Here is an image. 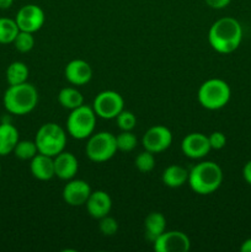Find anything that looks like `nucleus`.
Masks as SVG:
<instances>
[{"label": "nucleus", "instance_id": "15", "mask_svg": "<svg viewBox=\"0 0 251 252\" xmlns=\"http://www.w3.org/2000/svg\"><path fill=\"white\" fill-rule=\"evenodd\" d=\"M86 209L88 213L90 214L93 218L101 219L103 217L108 216L112 208V199H111L110 194L105 191H94L89 196L88 201H86Z\"/></svg>", "mask_w": 251, "mask_h": 252}, {"label": "nucleus", "instance_id": "27", "mask_svg": "<svg viewBox=\"0 0 251 252\" xmlns=\"http://www.w3.org/2000/svg\"><path fill=\"white\" fill-rule=\"evenodd\" d=\"M134 165L140 172H150L155 167L154 154L148 150L139 153L138 157L135 158Z\"/></svg>", "mask_w": 251, "mask_h": 252}, {"label": "nucleus", "instance_id": "34", "mask_svg": "<svg viewBox=\"0 0 251 252\" xmlns=\"http://www.w3.org/2000/svg\"><path fill=\"white\" fill-rule=\"evenodd\" d=\"M12 2H14V0H0V9H9L12 5Z\"/></svg>", "mask_w": 251, "mask_h": 252}, {"label": "nucleus", "instance_id": "26", "mask_svg": "<svg viewBox=\"0 0 251 252\" xmlns=\"http://www.w3.org/2000/svg\"><path fill=\"white\" fill-rule=\"evenodd\" d=\"M117 149L121 152H132L137 147V137L132 133V130H122V133L116 137Z\"/></svg>", "mask_w": 251, "mask_h": 252}, {"label": "nucleus", "instance_id": "2", "mask_svg": "<svg viewBox=\"0 0 251 252\" xmlns=\"http://www.w3.org/2000/svg\"><path fill=\"white\" fill-rule=\"evenodd\" d=\"M187 182L196 193L211 194L220 187L223 182V171L214 161L199 162L188 171Z\"/></svg>", "mask_w": 251, "mask_h": 252}, {"label": "nucleus", "instance_id": "10", "mask_svg": "<svg viewBox=\"0 0 251 252\" xmlns=\"http://www.w3.org/2000/svg\"><path fill=\"white\" fill-rule=\"evenodd\" d=\"M191 249L188 236L179 230L164 231L154 240L157 252H187Z\"/></svg>", "mask_w": 251, "mask_h": 252}, {"label": "nucleus", "instance_id": "31", "mask_svg": "<svg viewBox=\"0 0 251 252\" xmlns=\"http://www.w3.org/2000/svg\"><path fill=\"white\" fill-rule=\"evenodd\" d=\"M204 1H206V4L208 5L209 7H212V9L219 10L228 6V5L230 4L231 0H204Z\"/></svg>", "mask_w": 251, "mask_h": 252}, {"label": "nucleus", "instance_id": "18", "mask_svg": "<svg viewBox=\"0 0 251 252\" xmlns=\"http://www.w3.org/2000/svg\"><path fill=\"white\" fill-rule=\"evenodd\" d=\"M19 140L16 127L9 122H2L0 125V157L11 154Z\"/></svg>", "mask_w": 251, "mask_h": 252}, {"label": "nucleus", "instance_id": "1", "mask_svg": "<svg viewBox=\"0 0 251 252\" xmlns=\"http://www.w3.org/2000/svg\"><path fill=\"white\" fill-rule=\"evenodd\" d=\"M208 41L212 48L218 53H233L243 41V27L234 17H221L209 29Z\"/></svg>", "mask_w": 251, "mask_h": 252}, {"label": "nucleus", "instance_id": "35", "mask_svg": "<svg viewBox=\"0 0 251 252\" xmlns=\"http://www.w3.org/2000/svg\"><path fill=\"white\" fill-rule=\"evenodd\" d=\"M0 171H1V165H0Z\"/></svg>", "mask_w": 251, "mask_h": 252}, {"label": "nucleus", "instance_id": "21", "mask_svg": "<svg viewBox=\"0 0 251 252\" xmlns=\"http://www.w3.org/2000/svg\"><path fill=\"white\" fill-rule=\"evenodd\" d=\"M58 102L62 107L74 110L84 105V96L75 88H64L58 94Z\"/></svg>", "mask_w": 251, "mask_h": 252}, {"label": "nucleus", "instance_id": "4", "mask_svg": "<svg viewBox=\"0 0 251 252\" xmlns=\"http://www.w3.org/2000/svg\"><path fill=\"white\" fill-rule=\"evenodd\" d=\"M231 96L230 86L221 79H209L198 89V102L207 110L216 111L223 108Z\"/></svg>", "mask_w": 251, "mask_h": 252}, {"label": "nucleus", "instance_id": "25", "mask_svg": "<svg viewBox=\"0 0 251 252\" xmlns=\"http://www.w3.org/2000/svg\"><path fill=\"white\" fill-rule=\"evenodd\" d=\"M12 43H14L15 48H16L20 53H27V52L31 51L34 46L33 33L26 31H20Z\"/></svg>", "mask_w": 251, "mask_h": 252}, {"label": "nucleus", "instance_id": "12", "mask_svg": "<svg viewBox=\"0 0 251 252\" xmlns=\"http://www.w3.org/2000/svg\"><path fill=\"white\" fill-rule=\"evenodd\" d=\"M181 150L187 158L202 159L212 150L209 139L202 133H189L182 139Z\"/></svg>", "mask_w": 251, "mask_h": 252}, {"label": "nucleus", "instance_id": "8", "mask_svg": "<svg viewBox=\"0 0 251 252\" xmlns=\"http://www.w3.org/2000/svg\"><path fill=\"white\" fill-rule=\"evenodd\" d=\"M93 108L98 117L103 120H113L125 110V101L117 91L105 90L96 95Z\"/></svg>", "mask_w": 251, "mask_h": 252}, {"label": "nucleus", "instance_id": "13", "mask_svg": "<svg viewBox=\"0 0 251 252\" xmlns=\"http://www.w3.org/2000/svg\"><path fill=\"white\" fill-rule=\"evenodd\" d=\"M91 187L84 180H69L63 189V199L66 204L73 207L83 206L91 194Z\"/></svg>", "mask_w": 251, "mask_h": 252}, {"label": "nucleus", "instance_id": "5", "mask_svg": "<svg viewBox=\"0 0 251 252\" xmlns=\"http://www.w3.org/2000/svg\"><path fill=\"white\" fill-rule=\"evenodd\" d=\"M34 143L38 153L54 158L62 153L66 144L65 130L57 123H44L37 130Z\"/></svg>", "mask_w": 251, "mask_h": 252}, {"label": "nucleus", "instance_id": "14", "mask_svg": "<svg viewBox=\"0 0 251 252\" xmlns=\"http://www.w3.org/2000/svg\"><path fill=\"white\" fill-rule=\"evenodd\" d=\"M64 75L66 80L73 85H85L93 78V68L88 62L83 59H74L66 64Z\"/></svg>", "mask_w": 251, "mask_h": 252}, {"label": "nucleus", "instance_id": "28", "mask_svg": "<svg viewBox=\"0 0 251 252\" xmlns=\"http://www.w3.org/2000/svg\"><path fill=\"white\" fill-rule=\"evenodd\" d=\"M116 122H117L121 130H132L134 129L135 125H137V118H135L134 113L133 112L123 110L122 112L116 117Z\"/></svg>", "mask_w": 251, "mask_h": 252}, {"label": "nucleus", "instance_id": "22", "mask_svg": "<svg viewBox=\"0 0 251 252\" xmlns=\"http://www.w3.org/2000/svg\"><path fill=\"white\" fill-rule=\"evenodd\" d=\"M29 74V68L24 62H14L6 69V81L9 85H19L26 83Z\"/></svg>", "mask_w": 251, "mask_h": 252}, {"label": "nucleus", "instance_id": "33", "mask_svg": "<svg viewBox=\"0 0 251 252\" xmlns=\"http://www.w3.org/2000/svg\"><path fill=\"white\" fill-rule=\"evenodd\" d=\"M240 251L241 252H251V238L246 239L240 246Z\"/></svg>", "mask_w": 251, "mask_h": 252}, {"label": "nucleus", "instance_id": "9", "mask_svg": "<svg viewBox=\"0 0 251 252\" xmlns=\"http://www.w3.org/2000/svg\"><path fill=\"white\" fill-rule=\"evenodd\" d=\"M15 21H16L20 31L34 33L42 29L44 21H46V16H44V11L38 5L27 4L17 11Z\"/></svg>", "mask_w": 251, "mask_h": 252}, {"label": "nucleus", "instance_id": "32", "mask_svg": "<svg viewBox=\"0 0 251 252\" xmlns=\"http://www.w3.org/2000/svg\"><path fill=\"white\" fill-rule=\"evenodd\" d=\"M243 177L246 181V184H249L251 186V160L245 164L243 169Z\"/></svg>", "mask_w": 251, "mask_h": 252}, {"label": "nucleus", "instance_id": "24", "mask_svg": "<svg viewBox=\"0 0 251 252\" xmlns=\"http://www.w3.org/2000/svg\"><path fill=\"white\" fill-rule=\"evenodd\" d=\"M12 153L20 160H31L38 153V149L32 140H19Z\"/></svg>", "mask_w": 251, "mask_h": 252}, {"label": "nucleus", "instance_id": "20", "mask_svg": "<svg viewBox=\"0 0 251 252\" xmlns=\"http://www.w3.org/2000/svg\"><path fill=\"white\" fill-rule=\"evenodd\" d=\"M145 231H147L148 238L152 239L153 241L161 235L166 228V219L159 212H153V213L148 214V217L144 220Z\"/></svg>", "mask_w": 251, "mask_h": 252}, {"label": "nucleus", "instance_id": "16", "mask_svg": "<svg viewBox=\"0 0 251 252\" xmlns=\"http://www.w3.org/2000/svg\"><path fill=\"white\" fill-rule=\"evenodd\" d=\"M54 174L61 180H71L79 170V162L75 155L69 152H62L53 158Z\"/></svg>", "mask_w": 251, "mask_h": 252}, {"label": "nucleus", "instance_id": "29", "mask_svg": "<svg viewBox=\"0 0 251 252\" xmlns=\"http://www.w3.org/2000/svg\"><path fill=\"white\" fill-rule=\"evenodd\" d=\"M100 224H98V228L100 231L106 236H112L117 233L118 230V223L116 219H113L112 217H103V218L98 219Z\"/></svg>", "mask_w": 251, "mask_h": 252}, {"label": "nucleus", "instance_id": "30", "mask_svg": "<svg viewBox=\"0 0 251 252\" xmlns=\"http://www.w3.org/2000/svg\"><path fill=\"white\" fill-rule=\"evenodd\" d=\"M208 139L211 148L214 150L223 149L226 144V137L221 132L211 133V135H208Z\"/></svg>", "mask_w": 251, "mask_h": 252}, {"label": "nucleus", "instance_id": "3", "mask_svg": "<svg viewBox=\"0 0 251 252\" xmlns=\"http://www.w3.org/2000/svg\"><path fill=\"white\" fill-rule=\"evenodd\" d=\"M4 107L11 115L24 116L32 112L38 103V91L32 84L9 85L2 97Z\"/></svg>", "mask_w": 251, "mask_h": 252}, {"label": "nucleus", "instance_id": "6", "mask_svg": "<svg viewBox=\"0 0 251 252\" xmlns=\"http://www.w3.org/2000/svg\"><path fill=\"white\" fill-rule=\"evenodd\" d=\"M96 126V113L93 107L81 105L71 110L66 120V130L75 139H86L94 133Z\"/></svg>", "mask_w": 251, "mask_h": 252}, {"label": "nucleus", "instance_id": "23", "mask_svg": "<svg viewBox=\"0 0 251 252\" xmlns=\"http://www.w3.org/2000/svg\"><path fill=\"white\" fill-rule=\"evenodd\" d=\"M19 32L20 29L15 20L9 17H0V43H12Z\"/></svg>", "mask_w": 251, "mask_h": 252}, {"label": "nucleus", "instance_id": "17", "mask_svg": "<svg viewBox=\"0 0 251 252\" xmlns=\"http://www.w3.org/2000/svg\"><path fill=\"white\" fill-rule=\"evenodd\" d=\"M30 170H31L32 176L39 181H48L52 177L56 176L53 158L41 154V153H37L31 159Z\"/></svg>", "mask_w": 251, "mask_h": 252}, {"label": "nucleus", "instance_id": "7", "mask_svg": "<svg viewBox=\"0 0 251 252\" xmlns=\"http://www.w3.org/2000/svg\"><path fill=\"white\" fill-rule=\"evenodd\" d=\"M116 137L110 132H98L89 137L85 153L94 162H105L113 158L117 152Z\"/></svg>", "mask_w": 251, "mask_h": 252}, {"label": "nucleus", "instance_id": "11", "mask_svg": "<svg viewBox=\"0 0 251 252\" xmlns=\"http://www.w3.org/2000/svg\"><path fill=\"white\" fill-rule=\"evenodd\" d=\"M171 143L172 133L165 126H154L149 128L142 138V144L144 149L153 154L166 150L171 145Z\"/></svg>", "mask_w": 251, "mask_h": 252}, {"label": "nucleus", "instance_id": "19", "mask_svg": "<svg viewBox=\"0 0 251 252\" xmlns=\"http://www.w3.org/2000/svg\"><path fill=\"white\" fill-rule=\"evenodd\" d=\"M161 180L165 186L170 189H179L188 180V171L180 165H170L162 172Z\"/></svg>", "mask_w": 251, "mask_h": 252}]
</instances>
